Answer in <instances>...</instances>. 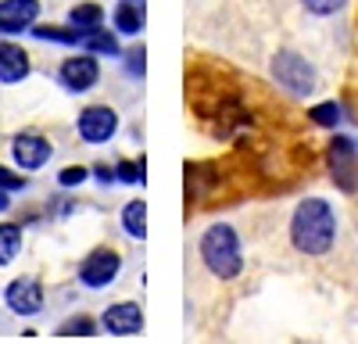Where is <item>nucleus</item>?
<instances>
[{"label": "nucleus", "instance_id": "nucleus-1", "mask_svg": "<svg viewBox=\"0 0 358 344\" xmlns=\"http://www.w3.org/2000/svg\"><path fill=\"white\" fill-rule=\"evenodd\" d=\"M337 241V212L330 201L322 197H305L290 215V244L301 255H330Z\"/></svg>", "mask_w": 358, "mask_h": 344}, {"label": "nucleus", "instance_id": "nucleus-2", "mask_svg": "<svg viewBox=\"0 0 358 344\" xmlns=\"http://www.w3.org/2000/svg\"><path fill=\"white\" fill-rule=\"evenodd\" d=\"M201 262L215 280H236L244 269V251H241V237L229 222H215L204 229L201 237Z\"/></svg>", "mask_w": 358, "mask_h": 344}, {"label": "nucleus", "instance_id": "nucleus-3", "mask_svg": "<svg viewBox=\"0 0 358 344\" xmlns=\"http://www.w3.org/2000/svg\"><path fill=\"white\" fill-rule=\"evenodd\" d=\"M273 79L294 97H305V94L315 90V69L297 50H276L273 54Z\"/></svg>", "mask_w": 358, "mask_h": 344}, {"label": "nucleus", "instance_id": "nucleus-4", "mask_svg": "<svg viewBox=\"0 0 358 344\" xmlns=\"http://www.w3.org/2000/svg\"><path fill=\"white\" fill-rule=\"evenodd\" d=\"M326 165H330V176L337 183V190L355 194L358 190V140L348 133H337L330 140V151H326Z\"/></svg>", "mask_w": 358, "mask_h": 344}, {"label": "nucleus", "instance_id": "nucleus-5", "mask_svg": "<svg viewBox=\"0 0 358 344\" xmlns=\"http://www.w3.org/2000/svg\"><path fill=\"white\" fill-rule=\"evenodd\" d=\"M118 273H122V255L115 248H94L79 266V283L90 287V291H101V287L115 283Z\"/></svg>", "mask_w": 358, "mask_h": 344}, {"label": "nucleus", "instance_id": "nucleus-6", "mask_svg": "<svg viewBox=\"0 0 358 344\" xmlns=\"http://www.w3.org/2000/svg\"><path fill=\"white\" fill-rule=\"evenodd\" d=\"M57 79H62L65 90L72 94H86V90H94L97 79H101V65H97V57L83 50V54H72L62 62V69H57Z\"/></svg>", "mask_w": 358, "mask_h": 344}, {"label": "nucleus", "instance_id": "nucleus-7", "mask_svg": "<svg viewBox=\"0 0 358 344\" xmlns=\"http://www.w3.org/2000/svg\"><path fill=\"white\" fill-rule=\"evenodd\" d=\"M76 129L86 143H108L118 133V111L108 108V104H90V108L79 111Z\"/></svg>", "mask_w": 358, "mask_h": 344}, {"label": "nucleus", "instance_id": "nucleus-8", "mask_svg": "<svg viewBox=\"0 0 358 344\" xmlns=\"http://www.w3.org/2000/svg\"><path fill=\"white\" fill-rule=\"evenodd\" d=\"M101 327H104V334H111V337H133V334L143 330V308H140L136 301H118V305L104 308Z\"/></svg>", "mask_w": 358, "mask_h": 344}, {"label": "nucleus", "instance_id": "nucleus-9", "mask_svg": "<svg viewBox=\"0 0 358 344\" xmlns=\"http://www.w3.org/2000/svg\"><path fill=\"white\" fill-rule=\"evenodd\" d=\"M11 155H15L18 169H29V172H33V169H43V165L50 162L54 148H50V140L40 136V133H18L15 143H11Z\"/></svg>", "mask_w": 358, "mask_h": 344}, {"label": "nucleus", "instance_id": "nucleus-10", "mask_svg": "<svg viewBox=\"0 0 358 344\" xmlns=\"http://www.w3.org/2000/svg\"><path fill=\"white\" fill-rule=\"evenodd\" d=\"M4 298H8L11 312H18V315H36V312H43V287H40V280H33V276L11 280L8 291H4Z\"/></svg>", "mask_w": 358, "mask_h": 344}, {"label": "nucleus", "instance_id": "nucleus-11", "mask_svg": "<svg viewBox=\"0 0 358 344\" xmlns=\"http://www.w3.org/2000/svg\"><path fill=\"white\" fill-rule=\"evenodd\" d=\"M40 18V0H0V33H25Z\"/></svg>", "mask_w": 358, "mask_h": 344}, {"label": "nucleus", "instance_id": "nucleus-12", "mask_svg": "<svg viewBox=\"0 0 358 344\" xmlns=\"http://www.w3.org/2000/svg\"><path fill=\"white\" fill-rule=\"evenodd\" d=\"M29 69H33V65H29V50L25 47H18L11 40L0 43V83L15 86V83H22L29 76Z\"/></svg>", "mask_w": 358, "mask_h": 344}, {"label": "nucleus", "instance_id": "nucleus-13", "mask_svg": "<svg viewBox=\"0 0 358 344\" xmlns=\"http://www.w3.org/2000/svg\"><path fill=\"white\" fill-rule=\"evenodd\" d=\"M69 25H76L79 36L97 33V29H104V8L101 4H76L69 11Z\"/></svg>", "mask_w": 358, "mask_h": 344}, {"label": "nucleus", "instance_id": "nucleus-14", "mask_svg": "<svg viewBox=\"0 0 358 344\" xmlns=\"http://www.w3.org/2000/svg\"><path fill=\"white\" fill-rule=\"evenodd\" d=\"M111 22H115V29H118V33L136 36L140 29H143V4H129V0H122V4L115 8Z\"/></svg>", "mask_w": 358, "mask_h": 344}, {"label": "nucleus", "instance_id": "nucleus-15", "mask_svg": "<svg viewBox=\"0 0 358 344\" xmlns=\"http://www.w3.org/2000/svg\"><path fill=\"white\" fill-rule=\"evenodd\" d=\"M122 229L133 237V241H147V205L136 197L122 208Z\"/></svg>", "mask_w": 358, "mask_h": 344}, {"label": "nucleus", "instance_id": "nucleus-16", "mask_svg": "<svg viewBox=\"0 0 358 344\" xmlns=\"http://www.w3.org/2000/svg\"><path fill=\"white\" fill-rule=\"evenodd\" d=\"M79 43H83V50H90V54H101V57H118V54H122V47H118V36H115V33H108V29H97V33H86Z\"/></svg>", "mask_w": 358, "mask_h": 344}, {"label": "nucleus", "instance_id": "nucleus-17", "mask_svg": "<svg viewBox=\"0 0 358 344\" xmlns=\"http://www.w3.org/2000/svg\"><path fill=\"white\" fill-rule=\"evenodd\" d=\"M29 33H33L36 40H43V43H65V47H76L83 36L76 33V25H69V29H62V25H29Z\"/></svg>", "mask_w": 358, "mask_h": 344}, {"label": "nucleus", "instance_id": "nucleus-18", "mask_svg": "<svg viewBox=\"0 0 358 344\" xmlns=\"http://www.w3.org/2000/svg\"><path fill=\"white\" fill-rule=\"evenodd\" d=\"M22 248V226L18 222H0V266H11Z\"/></svg>", "mask_w": 358, "mask_h": 344}, {"label": "nucleus", "instance_id": "nucleus-19", "mask_svg": "<svg viewBox=\"0 0 358 344\" xmlns=\"http://www.w3.org/2000/svg\"><path fill=\"white\" fill-rule=\"evenodd\" d=\"M308 119H312L315 126L337 129V122H341V104H337V101H322V104L308 108Z\"/></svg>", "mask_w": 358, "mask_h": 344}, {"label": "nucleus", "instance_id": "nucleus-20", "mask_svg": "<svg viewBox=\"0 0 358 344\" xmlns=\"http://www.w3.org/2000/svg\"><path fill=\"white\" fill-rule=\"evenodd\" d=\"M143 165H147V158H136V162H118V165H115V176L122 180V183H129V187H143V180H147Z\"/></svg>", "mask_w": 358, "mask_h": 344}, {"label": "nucleus", "instance_id": "nucleus-21", "mask_svg": "<svg viewBox=\"0 0 358 344\" xmlns=\"http://www.w3.org/2000/svg\"><path fill=\"white\" fill-rule=\"evenodd\" d=\"M57 334H62V337H94L97 323L90 320V315H72V320H65L62 327H57Z\"/></svg>", "mask_w": 358, "mask_h": 344}, {"label": "nucleus", "instance_id": "nucleus-22", "mask_svg": "<svg viewBox=\"0 0 358 344\" xmlns=\"http://www.w3.org/2000/svg\"><path fill=\"white\" fill-rule=\"evenodd\" d=\"M301 4H305V11H308V15L326 18V15H337V11L348 4V0H301Z\"/></svg>", "mask_w": 358, "mask_h": 344}, {"label": "nucleus", "instance_id": "nucleus-23", "mask_svg": "<svg viewBox=\"0 0 358 344\" xmlns=\"http://www.w3.org/2000/svg\"><path fill=\"white\" fill-rule=\"evenodd\" d=\"M86 176H90V169H83V165H69V169L57 172V183H62V187H79Z\"/></svg>", "mask_w": 358, "mask_h": 344}, {"label": "nucleus", "instance_id": "nucleus-24", "mask_svg": "<svg viewBox=\"0 0 358 344\" xmlns=\"http://www.w3.org/2000/svg\"><path fill=\"white\" fill-rule=\"evenodd\" d=\"M0 187H4V190H25V176H22V172H15V169H8V165H0Z\"/></svg>", "mask_w": 358, "mask_h": 344}, {"label": "nucleus", "instance_id": "nucleus-25", "mask_svg": "<svg viewBox=\"0 0 358 344\" xmlns=\"http://www.w3.org/2000/svg\"><path fill=\"white\" fill-rule=\"evenodd\" d=\"M143 54H147L143 47H133V50L126 54V69H129V76H136V79H143V69H147V65H143Z\"/></svg>", "mask_w": 358, "mask_h": 344}, {"label": "nucleus", "instance_id": "nucleus-26", "mask_svg": "<svg viewBox=\"0 0 358 344\" xmlns=\"http://www.w3.org/2000/svg\"><path fill=\"white\" fill-rule=\"evenodd\" d=\"M94 176H97V183H115L118 180L111 165H94Z\"/></svg>", "mask_w": 358, "mask_h": 344}, {"label": "nucleus", "instance_id": "nucleus-27", "mask_svg": "<svg viewBox=\"0 0 358 344\" xmlns=\"http://www.w3.org/2000/svg\"><path fill=\"white\" fill-rule=\"evenodd\" d=\"M8 208H11V190L0 187V212H8Z\"/></svg>", "mask_w": 358, "mask_h": 344}]
</instances>
